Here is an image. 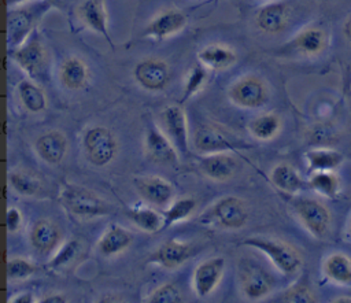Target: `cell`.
<instances>
[{
  "label": "cell",
  "instance_id": "6da1fadb",
  "mask_svg": "<svg viewBox=\"0 0 351 303\" xmlns=\"http://www.w3.org/2000/svg\"><path fill=\"white\" fill-rule=\"evenodd\" d=\"M51 8L52 4L47 0H34V3L8 7L5 25L8 49L25 43L36 32L40 21Z\"/></svg>",
  "mask_w": 351,
  "mask_h": 303
},
{
  "label": "cell",
  "instance_id": "7a4b0ae2",
  "mask_svg": "<svg viewBox=\"0 0 351 303\" xmlns=\"http://www.w3.org/2000/svg\"><path fill=\"white\" fill-rule=\"evenodd\" d=\"M241 244L263 252L282 274L293 276L300 270L303 265V259L299 251L282 240L254 236L244 239Z\"/></svg>",
  "mask_w": 351,
  "mask_h": 303
},
{
  "label": "cell",
  "instance_id": "3957f363",
  "mask_svg": "<svg viewBox=\"0 0 351 303\" xmlns=\"http://www.w3.org/2000/svg\"><path fill=\"white\" fill-rule=\"evenodd\" d=\"M59 197L63 207L77 217L92 218L114 213L112 206H110L93 191L81 185L66 184L62 188Z\"/></svg>",
  "mask_w": 351,
  "mask_h": 303
},
{
  "label": "cell",
  "instance_id": "277c9868",
  "mask_svg": "<svg viewBox=\"0 0 351 303\" xmlns=\"http://www.w3.org/2000/svg\"><path fill=\"white\" fill-rule=\"evenodd\" d=\"M82 147L88 162L97 167H106L118 154V140L106 126L89 128L84 133Z\"/></svg>",
  "mask_w": 351,
  "mask_h": 303
},
{
  "label": "cell",
  "instance_id": "5b68a950",
  "mask_svg": "<svg viewBox=\"0 0 351 303\" xmlns=\"http://www.w3.org/2000/svg\"><path fill=\"white\" fill-rule=\"evenodd\" d=\"M248 219V208L243 199L237 196H223L218 199L200 217L203 223H217L225 229H241Z\"/></svg>",
  "mask_w": 351,
  "mask_h": 303
},
{
  "label": "cell",
  "instance_id": "8992f818",
  "mask_svg": "<svg viewBox=\"0 0 351 303\" xmlns=\"http://www.w3.org/2000/svg\"><path fill=\"white\" fill-rule=\"evenodd\" d=\"M228 97L240 108H259L269 101V86L262 77L245 74L229 85Z\"/></svg>",
  "mask_w": 351,
  "mask_h": 303
},
{
  "label": "cell",
  "instance_id": "52a82bcc",
  "mask_svg": "<svg viewBox=\"0 0 351 303\" xmlns=\"http://www.w3.org/2000/svg\"><path fill=\"white\" fill-rule=\"evenodd\" d=\"M8 55L34 81L47 71L48 53L37 30L19 47L8 49Z\"/></svg>",
  "mask_w": 351,
  "mask_h": 303
},
{
  "label": "cell",
  "instance_id": "ba28073f",
  "mask_svg": "<svg viewBox=\"0 0 351 303\" xmlns=\"http://www.w3.org/2000/svg\"><path fill=\"white\" fill-rule=\"evenodd\" d=\"M293 210L304 229L311 236L322 239L328 234L332 215L322 202L313 197H298L293 202Z\"/></svg>",
  "mask_w": 351,
  "mask_h": 303
},
{
  "label": "cell",
  "instance_id": "9c48e42d",
  "mask_svg": "<svg viewBox=\"0 0 351 303\" xmlns=\"http://www.w3.org/2000/svg\"><path fill=\"white\" fill-rule=\"evenodd\" d=\"M239 280L243 293L250 300L266 298L274 288V277L259 263L245 259L239 263Z\"/></svg>",
  "mask_w": 351,
  "mask_h": 303
},
{
  "label": "cell",
  "instance_id": "30bf717a",
  "mask_svg": "<svg viewBox=\"0 0 351 303\" xmlns=\"http://www.w3.org/2000/svg\"><path fill=\"white\" fill-rule=\"evenodd\" d=\"M133 77L143 89L149 92H160L167 88L171 80V70L166 60L149 56L136 63Z\"/></svg>",
  "mask_w": 351,
  "mask_h": 303
},
{
  "label": "cell",
  "instance_id": "8fae6325",
  "mask_svg": "<svg viewBox=\"0 0 351 303\" xmlns=\"http://www.w3.org/2000/svg\"><path fill=\"white\" fill-rule=\"evenodd\" d=\"M188 25V15L178 8H166L158 12L143 29L141 36L162 41L181 33Z\"/></svg>",
  "mask_w": 351,
  "mask_h": 303
},
{
  "label": "cell",
  "instance_id": "7c38bea8",
  "mask_svg": "<svg viewBox=\"0 0 351 303\" xmlns=\"http://www.w3.org/2000/svg\"><path fill=\"white\" fill-rule=\"evenodd\" d=\"M291 21V7L285 1L273 0L266 1L258 8L254 16L255 26L265 34H280L282 33Z\"/></svg>",
  "mask_w": 351,
  "mask_h": 303
},
{
  "label": "cell",
  "instance_id": "4fadbf2b",
  "mask_svg": "<svg viewBox=\"0 0 351 303\" xmlns=\"http://www.w3.org/2000/svg\"><path fill=\"white\" fill-rule=\"evenodd\" d=\"M145 152L147 156L158 163L166 166H174L178 163V149L173 141L165 134L154 122H149L145 129Z\"/></svg>",
  "mask_w": 351,
  "mask_h": 303
},
{
  "label": "cell",
  "instance_id": "5bb4252c",
  "mask_svg": "<svg viewBox=\"0 0 351 303\" xmlns=\"http://www.w3.org/2000/svg\"><path fill=\"white\" fill-rule=\"evenodd\" d=\"M77 21L86 29L103 36L114 47L108 30V12L104 0H81L75 10Z\"/></svg>",
  "mask_w": 351,
  "mask_h": 303
},
{
  "label": "cell",
  "instance_id": "9a60e30c",
  "mask_svg": "<svg viewBox=\"0 0 351 303\" xmlns=\"http://www.w3.org/2000/svg\"><path fill=\"white\" fill-rule=\"evenodd\" d=\"M225 269V259L222 256H214L200 262L192 277L193 291L199 298L208 296L219 284Z\"/></svg>",
  "mask_w": 351,
  "mask_h": 303
},
{
  "label": "cell",
  "instance_id": "2e32d148",
  "mask_svg": "<svg viewBox=\"0 0 351 303\" xmlns=\"http://www.w3.org/2000/svg\"><path fill=\"white\" fill-rule=\"evenodd\" d=\"M329 44L328 33L319 26H307L299 30L288 43V47L306 58L319 56Z\"/></svg>",
  "mask_w": 351,
  "mask_h": 303
},
{
  "label": "cell",
  "instance_id": "e0dca14e",
  "mask_svg": "<svg viewBox=\"0 0 351 303\" xmlns=\"http://www.w3.org/2000/svg\"><path fill=\"white\" fill-rule=\"evenodd\" d=\"M162 122L165 125V133L177 147L181 155H188V121L185 111L176 104L167 106L162 111Z\"/></svg>",
  "mask_w": 351,
  "mask_h": 303
},
{
  "label": "cell",
  "instance_id": "ac0fdd59",
  "mask_svg": "<svg viewBox=\"0 0 351 303\" xmlns=\"http://www.w3.org/2000/svg\"><path fill=\"white\" fill-rule=\"evenodd\" d=\"M195 255V250L189 243L178 240H167L159 245L148 258V263H155L163 269H177Z\"/></svg>",
  "mask_w": 351,
  "mask_h": 303
},
{
  "label": "cell",
  "instance_id": "d6986e66",
  "mask_svg": "<svg viewBox=\"0 0 351 303\" xmlns=\"http://www.w3.org/2000/svg\"><path fill=\"white\" fill-rule=\"evenodd\" d=\"M193 144L195 148L203 154H217V152H225V151H234L237 148H250V145L244 144H236L229 137L225 136L218 128L213 125H202L193 136Z\"/></svg>",
  "mask_w": 351,
  "mask_h": 303
},
{
  "label": "cell",
  "instance_id": "ffe728a7",
  "mask_svg": "<svg viewBox=\"0 0 351 303\" xmlns=\"http://www.w3.org/2000/svg\"><path fill=\"white\" fill-rule=\"evenodd\" d=\"M133 182L138 195L156 207L167 206L174 197V186L159 175L138 177Z\"/></svg>",
  "mask_w": 351,
  "mask_h": 303
},
{
  "label": "cell",
  "instance_id": "44dd1931",
  "mask_svg": "<svg viewBox=\"0 0 351 303\" xmlns=\"http://www.w3.org/2000/svg\"><path fill=\"white\" fill-rule=\"evenodd\" d=\"M62 240V229L49 218L37 219L29 232V241L34 251L47 255L51 254Z\"/></svg>",
  "mask_w": 351,
  "mask_h": 303
},
{
  "label": "cell",
  "instance_id": "7402d4cb",
  "mask_svg": "<svg viewBox=\"0 0 351 303\" xmlns=\"http://www.w3.org/2000/svg\"><path fill=\"white\" fill-rule=\"evenodd\" d=\"M58 77L64 89L81 90L86 88L90 81V69L82 58L70 55L60 63Z\"/></svg>",
  "mask_w": 351,
  "mask_h": 303
},
{
  "label": "cell",
  "instance_id": "603a6c76",
  "mask_svg": "<svg viewBox=\"0 0 351 303\" xmlns=\"http://www.w3.org/2000/svg\"><path fill=\"white\" fill-rule=\"evenodd\" d=\"M69 148L67 137L59 130H48L36 138L34 149L41 160L48 165H59Z\"/></svg>",
  "mask_w": 351,
  "mask_h": 303
},
{
  "label": "cell",
  "instance_id": "cb8c5ba5",
  "mask_svg": "<svg viewBox=\"0 0 351 303\" xmlns=\"http://www.w3.org/2000/svg\"><path fill=\"white\" fill-rule=\"evenodd\" d=\"M197 60L208 70L223 71L236 64L237 53L226 44H208L199 49Z\"/></svg>",
  "mask_w": 351,
  "mask_h": 303
},
{
  "label": "cell",
  "instance_id": "d4e9b609",
  "mask_svg": "<svg viewBox=\"0 0 351 303\" xmlns=\"http://www.w3.org/2000/svg\"><path fill=\"white\" fill-rule=\"evenodd\" d=\"M202 171L211 180L226 181L232 178L237 169V160L232 155L223 152L208 154L199 162Z\"/></svg>",
  "mask_w": 351,
  "mask_h": 303
},
{
  "label": "cell",
  "instance_id": "484cf974",
  "mask_svg": "<svg viewBox=\"0 0 351 303\" xmlns=\"http://www.w3.org/2000/svg\"><path fill=\"white\" fill-rule=\"evenodd\" d=\"M133 241V234L121 225H110L97 241V251L106 256H115L123 252Z\"/></svg>",
  "mask_w": 351,
  "mask_h": 303
},
{
  "label": "cell",
  "instance_id": "4316f807",
  "mask_svg": "<svg viewBox=\"0 0 351 303\" xmlns=\"http://www.w3.org/2000/svg\"><path fill=\"white\" fill-rule=\"evenodd\" d=\"M324 276L339 285L351 284V258L341 252L336 251L329 254L322 263Z\"/></svg>",
  "mask_w": 351,
  "mask_h": 303
},
{
  "label": "cell",
  "instance_id": "83f0119b",
  "mask_svg": "<svg viewBox=\"0 0 351 303\" xmlns=\"http://www.w3.org/2000/svg\"><path fill=\"white\" fill-rule=\"evenodd\" d=\"M18 97L29 112H41L47 108L48 99L45 90L34 80H22L16 86Z\"/></svg>",
  "mask_w": 351,
  "mask_h": 303
},
{
  "label": "cell",
  "instance_id": "f1b7e54d",
  "mask_svg": "<svg viewBox=\"0 0 351 303\" xmlns=\"http://www.w3.org/2000/svg\"><path fill=\"white\" fill-rule=\"evenodd\" d=\"M270 180L276 188L285 193H298L306 185L300 174L289 163H278L270 173Z\"/></svg>",
  "mask_w": 351,
  "mask_h": 303
},
{
  "label": "cell",
  "instance_id": "f546056e",
  "mask_svg": "<svg viewBox=\"0 0 351 303\" xmlns=\"http://www.w3.org/2000/svg\"><path fill=\"white\" fill-rule=\"evenodd\" d=\"M306 160L311 171H335L344 158L339 151L330 148H314L306 152Z\"/></svg>",
  "mask_w": 351,
  "mask_h": 303
},
{
  "label": "cell",
  "instance_id": "4dcf8cb0",
  "mask_svg": "<svg viewBox=\"0 0 351 303\" xmlns=\"http://www.w3.org/2000/svg\"><path fill=\"white\" fill-rule=\"evenodd\" d=\"M248 130L256 140L267 141L280 133L281 119L276 112H265L250 121Z\"/></svg>",
  "mask_w": 351,
  "mask_h": 303
},
{
  "label": "cell",
  "instance_id": "1f68e13d",
  "mask_svg": "<svg viewBox=\"0 0 351 303\" xmlns=\"http://www.w3.org/2000/svg\"><path fill=\"white\" fill-rule=\"evenodd\" d=\"M128 218L141 230L156 233L163 229V215L151 207H132L126 210Z\"/></svg>",
  "mask_w": 351,
  "mask_h": 303
},
{
  "label": "cell",
  "instance_id": "d6a6232c",
  "mask_svg": "<svg viewBox=\"0 0 351 303\" xmlns=\"http://www.w3.org/2000/svg\"><path fill=\"white\" fill-rule=\"evenodd\" d=\"M11 188L22 196H37L43 189L41 180L27 170H14L8 173Z\"/></svg>",
  "mask_w": 351,
  "mask_h": 303
},
{
  "label": "cell",
  "instance_id": "836d02e7",
  "mask_svg": "<svg viewBox=\"0 0 351 303\" xmlns=\"http://www.w3.org/2000/svg\"><path fill=\"white\" fill-rule=\"evenodd\" d=\"M308 186L324 197L335 199L340 192V180L335 171H313Z\"/></svg>",
  "mask_w": 351,
  "mask_h": 303
},
{
  "label": "cell",
  "instance_id": "e575fe53",
  "mask_svg": "<svg viewBox=\"0 0 351 303\" xmlns=\"http://www.w3.org/2000/svg\"><path fill=\"white\" fill-rule=\"evenodd\" d=\"M196 206H197V203L192 197H181V199L173 202L166 210L162 211L163 229L173 223H177V222H181V221L189 218L193 214V211L196 210Z\"/></svg>",
  "mask_w": 351,
  "mask_h": 303
},
{
  "label": "cell",
  "instance_id": "d590c367",
  "mask_svg": "<svg viewBox=\"0 0 351 303\" xmlns=\"http://www.w3.org/2000/svg\"><path fill=\"white\" fill-rule=\"evenodd\" d=\"M207 77H208V69L203 66L200 62L192 66L186 74L182 100H186L193 95H196L199 90H202L207 81Z\"/></svg>",
  "mask_w": 351,
  "mask_h": 303
},
{
  "label": "cell",
  "instance_id": "8d00e7d4",
  "mask_svg": "<svg viewBox=\"0 0 351 303\" xmlns=\"http://www.w3.org/2000/svg\"><path fill=\"white\" fill-rule=\"evenodd\" d=\"M5 271L10 281H21L36 274L38 271V267L34 262L25 258H10L7 260Z\"/></svg>",
  "mask_w": 351,
  "mask_h": 303
},
{
  "label": "cell",
  "instance_id": "74e56055",
  "mask_svg": "<svg viewBox=\"0 0 351 303\" xmlns=\"http://www.w3.org/2000/svg\"><path fill=\"white\" fill-rule=\"evenodd\" d=\"M276 300L287 302V303H313V302H317V298L311 287L300 281L289 287L287 291H284Z\"/></svg>",
  "mask_w": 351,
  "mask_h": 303
},
{
  "label": "cell",
  "instance_id": "f35d334b",
  "mask_svg": "<svg viewBox=\"0 0 351 303\" xmlns=\"http://www.w3.org/2000/svg\"><path fill=\"white\" fill-rule=\"evenodd\" d=\"M147 302H149V303H181L182 295L176 284L165 282L148 295Z\"/></svg>",
  "mask_w": 351,
  "mask_h": 303
},
{
  "label": "cell",
  "instance_id": "ab89813d",
  "mask_svg": "<svg viewBox=\"0 0 351 303\" xmlns=\"http://www.w3.org/2000/svg\"><path fill=\"white\" fill-rule=\"evenodd\" d=\"M80 247H81V244H80L78 240H75V239L67 240L58 250V252L52 256V259L48 262V266L51 269H59V267L66 266L67 263H70L77 256V254L80 252Z\"/></svg>",
  "mask_w": 351,
  "mask_h": 303
},
{
  "label": "cell",
  "instance_id": "60d3db41",
  "mask_svg": "<svg viewBox=\"0 0 351 303\" xmlns=\"http://www.w3.org/2000/svg\"><path fill=\"white\" fill-rule=\"evenodd\" d=\"M23 223V215L16 207H8L5 213V228L10 233H16Z\"/></svg>",
  "mask_w": 351,
  "mask_h": 303
},
{
  "label": "cell",
  "instance_id": "b9f144b4",
  "mask_svg": "<svg viewBox=\"0 0 351 303\" xmlns=\"http://www.w3.org/2000/svg\"><path fill=\"white\" fill-rule=\"evenodd\" d=\"M41 303H66L67 298L62 293H48L40 299Z\"/></svg>",
  "mask_w": 351,
  "mask_h": 303
},
{
  "label": "cell",
  "instance_id": "7bdbcfd3",
  "mask_svg": "<svg viewBox=\"0 0 351 303\" xmlns=\"http://www.w3.org/2000/svg\"><path fill=\"white\" fill-rule=\"evenodd\" d=\"M34 295L32 292H23V293H19L16 296H14L10 302L12 303H32L34 302Z\"/></svg>",
  "mask_w": 351,
  "mask_h": 303
},
{
  "label": "cell",
  "instance_id": "ee69618b",
  "mask_svg": "<svg viewBox=\"0 0 351 303\" xmlns=\"http://www.w3.org/2000/svg\"><path fill=\"white\" fill-rule=\"evenodd\" d=\"M343 34L348 43H351V14L346 18L343 23Z\"/></svg>",
  "mask_w": 351,
  "mask_h": 303
},
{
  "label": "cell",
  "instance_id": "f6af8a7d",
  "mask_svg": "<svg viewBox=\"0 0 351 303\" xmlns=\"http://www.w3.org/2000/svg\"><path fill=\"white\" fill-rule=\"evenodd\" d=\"M30 1H33V0H5V4L8 7H15V5H22V4H26Z\"/></svg>",
  "mask_w": 351,
  "mask_h": 303
},
{
  "label": "cell",
  "instance_id": "bcb514c9",
  "mask_svg": "<svg viewBox=\"0 0 351 303\" xmlns=\"http://www.w3.org/2000/svg\"><path fill=\"white\" fill-rule=\"evenodd\" d=\"M332 302L333 303H351V296H337Z\"/></svg>",
  "mask_w": 351,
  "mask_h": 303
},
{
  "label": "cell",
  "instance_id": "7dc6e473",
  "mask_svg": "<svg viewBox=\"0 0 351 303\" xmlns=\"http://www.w3.org/2000/svg\"><path fill=\"white\" fill-rule=\"evenodd\" d=\"M47 1H49L52 4V7H59V3H62L63 0H47Z\"/></svg>",
  "mask_w": 351,
  "mask_h": 303
},
{
  "label": "cell",
  "instance_id": "c3c4849f",
  "mask_svg": "<svg viewBox=\"0 0 351 303\" xmlns=\"http://www.w3.org/2000/svg\"><path fill=\"white\" fill-rule=\"evenodd\" d=\"M347 233H348V239L351 240V219L348 222V229H347Z\"/></svg>",
  "mask_w": 351,
  "mask_h": 303
},
{
  "label": "cell",
  "instance_id": "681fc988",
  "mask_svg": "<svg viewBox=\"0 0 351 303\" xmlns=\"http://www.w3.org/2000/svg\"><path fill=\"white\" fill-rule=\"evenodd\" d=\"M263 1H265V3H266V1H273V0H263Z\"/></svg>",
  "mask_w": 351,
  "mask_h": 303
}]
</instances>
